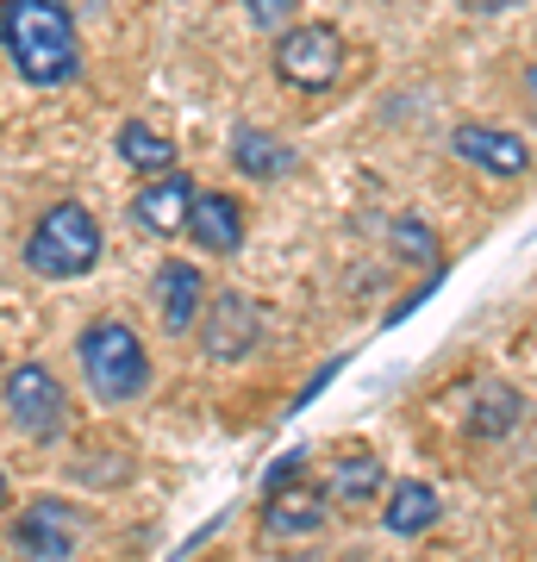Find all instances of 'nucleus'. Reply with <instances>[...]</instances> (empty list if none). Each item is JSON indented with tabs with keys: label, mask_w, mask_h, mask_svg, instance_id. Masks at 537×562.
Returning <instances> with one entry per match:
<instances>
[{
	"label": "nucleus",
	"mask_w": 537,
	"mask_h": 562,
	"mask_svg": "<svg viewBox=\"0 0 537 562\" xmlns=\"http://www.w3.org/2000/svg\"><path fill=\"white\" fill-rule=\"evenodd\" d=\"M0 50L32 88H63L81 69L76 20L63 0H0Z\"/></svg>",
	"instance_id": "nucleus-1"
},
{
	"label": "nucleus",
	"mask_w": 537,
	"mask_h": 562,
	"mask_svg": "<svg viewBox=\"0 0 537 562\" xmlns=\"http://www.w3.org/2000/svg\"><path fill=\"white\" fill-rule=\"evenodd\" d=\"M76 362H81V382L94 387L100 406H125L150 387V350H144V338L125 319L88 325L76 344Z\"/></svg>",
	"instance_id": "nucleus-2"
},
{
	"label": "nucleus",
	"mask_w": 537,
	"mask_h": 562,
	"mask_svg": "<svg viewBox=\"0 0 537 562\" xmlns=\"http://www.w3.org/2000/svg\"><path fill=\"white\" fill-rule=\"evenodd\" d=\"M94 262H100V225L76 201H57L25 238V269H38V276H57V281L88 276Z\"/></svg>",
	"instance_id": "nucleus-3"
},
{
	"label": "nucleus",
	"mask_w": 537,
	"mask_h": 562,
	"mask_svg": "<svg viewBox=\"0 0 537 562\" xmlns=\"http://www.w3.org/2000/svg\"><path fill=\"white\" fill-rule=\"evenodd\" d=\"M0 401H7V413H13V425H20L25 438H57L63 425H69V394H63V382L44 369V362L7 369Z\"/></svg>",
	"instance_id": "nucleus-4"
},
{
	"label": "nucleus",
	"mask_w": 537,
	"mask_h": 562,
	"mask_svg": "<svg viewBox=\"0 0 537 562\" xmlns=\"http://www.w3.org/2000/svg\"><path fill=\"white\" fill-rule=\"evenodd\" d=\"M276 76L288 81V88H306V94L332 88V81L344 76L338 25H294V32L276 44Z\"/></svg>",
	"instance_id": "nucleus-5"
},
{
	"label": "nucleus",
	"mask_w": 537,
	"mask_h": 562,
	"mask_svg": "<svg viewBox=\"0 0 537 562\" xmlns=\"http://www.w3.org/2000/svg\"><path fill=\"white\" fill-rule=\"evenodd\" d=\"M13 543H20L25 562H69L81 543V513L69 501H32L20 513V525H13Z\"/></svg>",
	"instance_id": "nucleus-6"
},
{
	"label": "nucleus",
	"mask_w": 537,
	"mask_h": 562,
	"mask_svg": "<svg viewBox=\"0 0 537 562\" xmlns=\"http://www.w3.org/2000/svg\"><path fill=\"white\" fill-rule=\"evenodd\" d=\"M194 325H200V350L213 362L250 357L257 338H262V313H257V301H244V294H220V301L206 306V319H194Z\"/></svg>",
	"instance_id": "nucleus-7"
},
{
	"label": "nucleus",
	"mask_w": 537,
	"mask_h": 562,
	"mask_svg": "<svg viewBox=\"0 0 537 562\" xmlns=\"http://www.w3.org/2000/svg\"><path fill=\"white\" fill-rule=\"evenodd\" d=\"M450 150L469 169H488V176H525L532 169V144L518 138V132H500V125H457Z\"/></svg>",
	"instance_id": "nucleus-8"
},
{
	"label": "nucleus",
	"mask_w": 537,
	"mask_h": 562,
	"mask_svg": "<svg viewBox=\"0 0 537 562\" xmlns=\"http://www.w3.org/2000/svg\"><path fill=\"white\" fill-rule=\"evenodd\" d=\"M325 506L332 501L294 475V482H281V487L262 494V531H269V538H306V531L325 525Z\"/></svg>",
	"instance_id": "nucleus-9"
},
{
	"label": "nucleus",
	"mask_w": 537,
	"mask_h": 562,
	"mask_svg": "<svg viewBox=\"0 0 537 562\" xmlns=\"http://www.w3.org/2000/svg\"><path fill=\"white\" fill-rule=\"evenodd\" d=\"M188 238L200 244V250H213V257H232L244 244V206L232 201V194H194V206H188Z\"/></svg>",
	"instance_id": "nucleus-10"
},
{
	"label": "nucleus",
	"mask_w": 537,
	"mask_h": 562,
	"mask_svg": "<svg viewBox=\"0 0 537 562\" xmlns=\"http://www.w3.org/2000/svg\"><path fill=\"white\" fill-rule=\"evenodd\" d=\"M200 301H206V281H200L194 262H163L157 269V306H163V325L169 331H194L200 319Z\"/></svg>",
	"instance_id": "nucleus-11"
},
{
	"label": "nucleus",
	"mask_w": 537,
	"mask_h": 562,
	"mask_svg": "<svg viewBox=\"0 0 537 562\" xmlns=\"http://www.w3.org/2000/svg\"><path fill=\"white\" fill-rule=\"evenodd\" d=\"M188 206H194V188H188V176L169 169V176H157L138 201H132V220H138L144 232H188Z\"/></svg>",
	"instance_id": "nucleus-12"
},
{
	"label": "nucleus",
	"mask_w": 537,
	"mask_h": 562,
	"mask_svg": "<svg viewBox=\"0 0 537 562\" xmlns=\"http://www.w3.org/2000/svg\"><path fill=\"white\" fill-rule=\"evenodd\" d=\"M438 513H444V501H438V487L432 482H400L394 494H388V531L394 538H418V531H432L438 525Z\"/></svg>",
	"instance_id": "nucleus-13"
},
{
	"label": "nucleus",
	"mask_w": 537,
	"mask_h": 562,
	"mask_svg": "<svg viewBox=\"0 0 537 562\" xmlns=\"http://www.w3.org/2000/svg\"><path fill=\"white\" fill-rule=\"evenodd\" d=\"M232 162H238L244 176L269 181V176H288V169H294V150L281 138H269V132H257V125H238V132H232Z\"/></svg>",
	"instance_id": "nucleus-14"
},
{
	"label": "nucleus",
	"mask_w": 537,
	"mask_h": 562,
	"mask_svg": "<svg viewBox=\"0 0 537 562\" xmlns=\"http://www.w3.org/2000/svg\"><path fill=\"white\" fill-rule=\"evenodd\" d=\"M381 482H388V475H381V462H376V457H344L338 469L325 475V501H332V506H350V513H362V506L381 494Z\"/></svg>",
	"instance_id": "nucleus-15"
},
{
	"label": "nucleus",
	"mask_w": 537,
	"mask_h": 562,
	"mask_svg": "<svg viewBox=\"0 0 537 562\" xmlns=\"http://www.w3.org/2000/svg\"><path fill=\"white\" fill-rule=\"evenodd\" d=\"M120 157H125V169H138V176H169V169H176V144L163 138V132H150L144 120H125L120 125Z\"/></svg>",
	"instance_id": "nucleus-16"
},
{
	"label": "nucleus",
	"mask_w": 537,
	"mask_h": 562,
	"mask_svg": "<svg viewBox=\"0 0 537 562\" xmlns=\"http://www.w3.org/2000/svg\"><path fill=\"white\" fill-rule=\"evenodd\" d=\"M388 244H394L400 262H425V269H438V232L425 220H413V213H400V220H388Z\"/></svg>",
	"instance_id": "nucleus-17"
},
{
	"label": "nucleus",
	"mask_w": 537,
	"mask_h": 562,
	"mask_svg": "<svg viewBox=\"0 0 537 562\" xmlns=\"http://www.w3.org/2000/svg\"><path fill=\"white\" fill-rule=\"evenodd\" d=\"M244 7H250V20H257V25H281L300 0H244Z\"/></svg>",
	"instance_id": "nucleus-18"
},
{
	"label": "nucleus",
	"mask_w": 537,
	"mask_h": 562,
	"mask_svg": "<svg viewBox=\"0 0 537 562\" xmlns=\"http://www.w3.org/2000/svg\"><path fill=\"white\" fill-rule=\"evenodd\" d=\"M300 462H306V450H288V457H281L276 469H269V482H262V494H269V487H281V482H294V475H300Z\"/></svg>",
	"instance_id": "nucleus-19"
},
{
	"label": "nucleus",
	"mask_w": 537,
	"mask_h": 562,
	"mask_svg": "<svg viewBox=\"0 0 537 562\" xmlns=\"http://www.w3.org/2000/svg\"><path fill=\"white\" fill-rule=\"evenodd\" d=\"M525 94H532V120H537V69H525Z\"/></svg>",
	"instance_id": "nucleus-20"
},
{
	"label": "nucleus",
	"mask_w": 537,
	"mask_h": 562,
	"mask_svg": "<svg viewBox=\"0 0 537 562\" xmlns=\"http://www.w3.org/2000/svg\"><path fill=\"white\" fill-rule=\"evenodd\" d=\"M0 506H7V475H0Z\"/></svg>",
	"instance_id": "nucleus-21"
}]
</instances>
